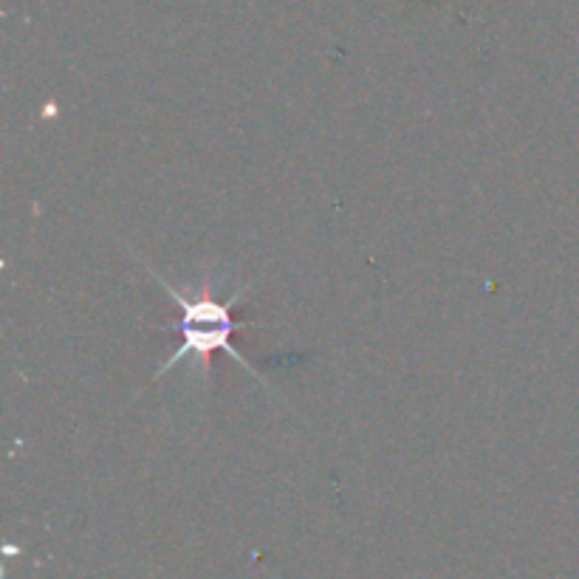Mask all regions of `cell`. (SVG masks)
<instances>
[{
    "instance_id": "obj_1",
    "label": "cell",
    "mask_w": 579,
    "mask_h": 579,
    "mask_svg": "<svg viewBox=\"0 0 579 579\" xmlns=\"http://www.w3.org/2000/svg\"><path fill=\"white\" fill-rule=\"evenodd\" d=\"M150 274H153V277H156L164 288H167V294L173 297L178 312H182L178 314V323H170V326H164V331L178 334L182 342H178V348L173 351V357H170L167 362L159 368L156 379L164 376L170 368H176L178 362H187V359H193V357H196L198 362L207 364L212 353H229L234 362L241 364V368H247L249 373H254V376L263 382L258 368H254L249 359H243V353L232 346L234 331H247V328H254V323H249V319L234 317V306L241 303L243 292H234L232 297L218 299V297H212L207 288H204V294H198V297H187L184 292L170 286L164 277H159L153 269H150Z\"/></svg>"
}]
</instances>
